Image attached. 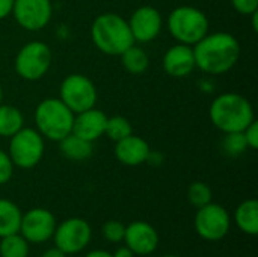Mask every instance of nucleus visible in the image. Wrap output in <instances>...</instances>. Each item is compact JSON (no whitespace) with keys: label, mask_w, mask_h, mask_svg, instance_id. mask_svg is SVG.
I'll return each mask as SVG.
<instances>
[{"label":"nucleus","mask_w":258,"mask_h":257,"mask_svg":"<svg viewBox=\"0 0 258 257\" xmlns=\"http://www.w3.org/2000/svg\"><path fill=\"white\" fill-rule=\"evenodd\" d=\"M192 47L197 68L212 76L228 73L240 58V44L228 32L207 33Z\"/></svg>","instance_id":"1"},{"label":"nucleus","mask_w":258,"mask_h":257,"mask_svg":"<svg viewBox=\"0 0 258 257\" xmlns=\"http://www.w3.org/2000/svg\"><path fill=\"white\" fill-rule=\"evenodd\" d=\"M209 115L213 126L224 133L243 132L255 120L249 100L236 92L218 95L210 105Z\"/></svg>","instance_id":"2"},{"label":"nucleus","mask_w":258,"mask_h":257,"mask_svg":"<svg viewBox=\"0 0 258 257\" xmlns=\"http://www.w3.org/2000/svg\"><path fill=\"white\" fill-rule=\"evenodd\" d=\"M91 38L94 45L109 56H119L135 44L128 21L113 12H104L94 20L91 26Z\"/></svg>","instance_id":"3"},{"label":"nucleus","mask_w":258,"mask_h":257,"mask_svg":"<svg viewBox=\"0 0 258 257\" xmlns=\"http://www.w3.org/2000/svg\"><path fill=\"white\" fill-rule=\"evenodd\" d=\"M35 126L42 138L59 142L73 130L74 114L60 100L47 97L35 109Z\"/></svg>","instance_id":"4"},{"label":"nucleus","mask_w":258,"mask_h":257,"mask_svg":"<svg viewBox=\"0 0 258 257\" xmlns=\"http://www.w3.org/2000/svg\"><path fill=\"white\" fill-rule=\"evenodd\" d=\"M168 30L177 42L195 45L209 33L207 15L195 6H178L168 17Z\"/></svg>","instance_id":"5"},{"label":"nucleus","mask_w":258,"mask_h":257,"mask_svg":"<svg viewBox=\"0 0 258 257\" xmlns=\"http://www.w3.org/2000/svg\"><path fill=\"white\" fill-rule=\"evenodd\" d=\"M44 138L36 129L23 127L9 138L8 155L14 164L21 170L36 167L44 156Z\"/></svg>","instance_id":"6"},{"label":"nucleus","mask_w":258,"mask_h":257,"mask_svg":"<svg viewBox=\"0 0 258 257\" xmlns=\"http://www.w3.org/2000/svg\"><path fill=\"white\" fill-rule=\"evenodd\" d=\"M51 48L42 41H30L24 44L15 56L17 74L29 82L42 79L51 67Z\"/></svg>","instance_id":"7"},{"label":"nucleus","mask_w":258,"mask_h":257,"mask_svg":"<svg viewBox=\"0 0 258 257\" xmlns=\"http://www.w3.org/2000/svg\"><path fill=\"white\" fill-rule=\"evenodd\" d=\"M97 88L85 74L73 73L67 76L59 88V98L73 111V114L91 109L97 103Z\"/></svg>","instance_id":"8"},{"label":"nucleus","mask_w":258,"mask_h":257,"mask_svg":"<svg viewBox=\"0 0 258 257\" xmlns=\"http://www.w3.org/2000/svg\"><path fill=\"white\" fill-rule=\"evenodd\" d=\"M231 220L225 208L216 203H209L198 209L195 217V230L206 241H221L230 232Z\"/></svg>","instance_id":"9"},{"label":"nucleus","mask_w":258,"mask_h":257,"mask_svg":"<svg viewBox=\"0 0 258 257\" xmlns=\"http://www.w3.org/2000/svg\"><path fill=\"white\" fill-rule=\"evenodd\" d=\"M92 230L88 221L82 218H68L59 226L53 233L56 248L65 254H76L85 250L91 241Z\"/></svg>","instance_id":"10"},{"label":"nucleus","mask_w":258,"mask_h":257,"mask_svg":"<svg viewBox=\"0 0 258 257\" xmlns=\"http://www.w3.org/2000/svg\"><path fill=\"white\" fill-rule=\"evenodd\" d=\"M53 14L50 0H14L12 12L15 21L29 32H38L44 29Z\"/></svg>","instance_id":"11"},{"label":"nucleus","mask_w":258,"mask_h":257,"mask_svg":"<svg viewBox=\"0 0 258 257\" xmlns=\"http://www.w3.org/2000/svg\"><path fill=\"white\" fill-rule=\"evenodd\" d=\"M56 226H57L56 218L50 211L42 208H35L21 215L18 233L27 242L42 244L53 238Z\"/></svg>","instance_id":"12"},{"label":"nucleus","mask_w":258,"mask_h":257,"mask_svg":"<svg viewBox=\"0 0 258 257\" xmlns=\"http://www.w3.org/2000/svg\"><path fill=\"white\" fill-rule=\"evenodd\" d=\"M162 26H163L162 14L153 6L138 8L128 20V27L135 42H142V44L156 39L162 30Z\"/></svg>","instance_id":"13"},{"label":"nucleus","mask_w":258,"mask_h":257,"mask_svg":"<svg viewBox=\"0 0 258 257\" xmlns=\"http://www.w3.org/2000/svg\"><path fill=\"white\" fill-rule=\"evenodd\" d=\"M122 241H125V247H128L133 254L147 256L156 251L159 245V235L150 223L133 221L125 227Z\"/></svg>","instance_id":"14"},{"label":"nucleus","mask_w":258,"mask_h":257,"mask_svg":"<svg viewBox=\"0 0 258 257\" xmlns=\"http://www.w3.org/2000/svg\"><path fill=\"white\" fill-rule=\"evenodd\" d=\"M163 68L171 77H187L197 68L194 47L187 44L177 42L169 47L163 56Z\"/></svg>","instance_id":"15"},{"label":"nucleus","mask_w":258,"mask_h":257,"mask_svg":"<svg viewBox=\"0 0 258 257\" xmlns=\"http://www.w3.org/2000/svg\"><path fill=\"white\" fill-rule=\"evenodd\" d=\"M106 121H107V115L94 106L83 112L74 114L71 133H74L89 142H94L104 135Z\"/></svg>","instance_id":"16"},{"label":"nucleus","mask_w":258,"mask_h":257,"mask_svg":"<svg viewBox=\"0 0 258 257\" xmlns=\"http://www.w3.org/2000/svg\"><path fill=\"white\" fill-rule=\"evenodd\" d=\"M113 151H115L116 159L122 165L138 167V165L147 162V158H148L151 148H150V144L144 138L132 133L127 138L116 141Z\"/></svg>","instance_id":"17"},{"label":"nucleus","mask_w":258,"mask_h":257,"mask_svg":"<svg viewBox=\"0 0 258 257\" xmlns=\"http://www.w3.org/2000/svg\"><path fill=\"white\" fill-rule=\"evenodd\" d=\"M59 150L60 153L70 159V161H76V162H82V161H86L92 156V142L74 135V133H70L67 135L63 139L59 141Z\"/></svg>","instance_id":"18"},{"label":"nucleus","mask_w":258,"mask_h":257,"mask_svg":"<svg viewBox=\"0 0 258 257\" xmlns=\"http://www.w3.org/2000/svg\"><path fill=\"white\" fill-rule=\"evenodd\" d=\"M236 224L246 235H257L258 232V201L255 198L242 201L236 209Z\"/></svg>","instance_id":"19"},{"label":"nucleus","mask_w":258,"mask_h":257,"mask_svg":"<svg viewBox=\"0 0 258 257\" xmlns=\"http://www.w3.org/2000/svg\"><path fill=\"white\" fill-rule=\"evenodd\" d=\"M21 215L20 208L14 201L0 198V238L20 232Z\"/></svg>","instance_id":"20"},{"label":"nucleus","mask_w":258,"mask_h":257,"mask_svg":"<svg viewBox=\"0 0 258 257\" xmlns=\"http://www.w3.org/2000/svg\"><path fill=\"white\" fill-rule=\"evenodd\" d=\"M121 58V64L124 67V70L130 74H144L148 67H150V56L148 53L138 47L136 44L130 45L125 52H122L119 55Z\"/></svg>","instance_id":"21"},{"label":"nucleus","mask_w":258,"mask_h":257,"mask_svg":"<svg viewBox=\"0 0 258 257\" xmlns=\"http://www.w3.org/2000/svg\"><path fill=\"white\" fill-rule=\"evenodd\" d=\"M24 127V117L21 111L12 105L0 103V136L11 138Z\"/></svg>","instance_id":"22"},{"label":"nucleus","mask_w":258,"mask_h":257,"mask_svg":"<svg viewBox=\"0 0 258 257\" xmlns=\"http://www.w3.org/2000/svg\"><path fill=\"white\" fill-rule=\"evenodd\" d=\"M27 256H29V242L20 233H12L0 239V257Z\"/></svg>","instance_id":"23"},{"label":"nucleus","mask_w":258,"mask_h":257,"mask_svg":"<svg viewBox=\"0 0 258 257\" xmlns=\"http://www.w3.org/2000/svg\"><path fill=\"white\" fill-rule=\"evenodd\" d=\"M133 133V127L130 124V121L125 117L121 115H115V117H107L106 121V129H104V135L112 139V141H121L124 138H127L128 135Z\"/></svg>","instance_id":"24"},{"label":"nucleus","mask_w":258,"mask_h":257,"mask_svg":"<svg viewBox=\"0 0 258 257\" xmlns=\"http://www.w3.org/2000/svg\"><path fill=\"white\" fill-rule=\"evenodd\" d=\"M212 189L204 182H194L187 189V200L197 209L212 203Z\"/></svg>","instance_id":"25"},{"label":"nucleus","mask_w":258,"mask_h":257,"mask_svg":"<svg viewBox=\"0 0 258 257\" xmlns=\"http://www.w3.org/2000/svg\"><path fill=\"white\" fill-rule=\"evenodd\" d=\"M248 148L243 132H233V133H225L222 139V150L227 156L230 158H237L240 156L245 150Z\"/></svg>","instance_id":"26"},{"label":"nucleus","mask_w":258,"mask_h":257,"mask_svg":"<svg viewBox=\"0 0 258 257\" xmlns=\"http://www.w3.org/2000/svg\"><path fill=\"white\" fill-rule=\"evenodd\" d=\"M124 233H125V226L121 221H107L103 226V235L109 242H121L124 239Z\"/></svg>","instance_id":"27"},{"label":"nucleus","mask_w":258,"mask_h":257,"mask_svg":"<svg viewBox=\"0 0 258 257\" xmlns=\"http://www.w3.org/2000/svg\"><path fill=\"white\" fill-rule=\"evenodd\" d=\"M14 174V164L8 155V151L0 150V185H5L11 180Z\"/></svg>","instance_id":"28"},{"label":"nucleus","mask_w":258,"mask_h":257,"mask_svg":"<svg viewBox=\"0 0 258 257\" xmlns=\"http://www.w3.org/2000/svg\"><path fill=\"white\" fill-rule=\"evenodd\" d=\"M231 5L242 15H251L258 11V0H231Z\"/></svg>","instance_id":"29"},{"label":"nucleus","mask_w":258,"mask_h":257,"mask_svg":"<svg viewBox=\"0 0 258 257\" xmlns=\"http://www.w3.org/2000/svg\"><path fill=\"white\" fill-rule=\"evenodd\" d=\"M243 136L246 141L248 148L251 150H257L258 148V123L254 120L245 130H243Z\"/></svg>","instance_id":"30"},{"label":"nucleus","mask_w":258,"mask_h":257,"mask_svg":"<svg viewBox=\"0 0 258 257\" xmlns=\"http://www.w3.org/2000/svg\"><path fill=\"white\" fill-rule=\"evenodd\" d=\"M14 6V0H0V20L11 15Z\"/></svg>","instance_id":"31"},{"label":"nucleus","mask_w":258,"mask_h":257,"mask_svg":"<svg viewBox=\"0 0 258 257\" xmlns=\"http://www.w3.org/2000/svg\"><path fill=\"white\" fill-rule=\"evenodd\" d=\"M147 162L151 164V165H160L163 162V156L160 153H156V151H150L148 158H147Z\"/></svg>","instance_id":"32"},{"label":"nucleus","mask_w":258,"mask_h":257,"mask_svg":"<svg viewBox=\"0 0 258 257\" xmlns=\"http://www.w3.org/2000/svg\"><path fill=\"white\" fill-rule=\"evenodd\" d=\"M133 251L128 248V247H121V248H118L115 253H113V257H133Z\"/></svg>","instance_id":"33"},{"label":"nucleus","mask_w":258,"mask_h":257,"mask_svg":"<svg viewBox=\"0 0 258 257\" xmlns=\"http://www.w3.org/2000/svg\"><path fill=\"white\" fill-rule=\"evenodd\" d=\"M41 257H67V254H65V253H62L59 248H56V247H54V248L47 250V251H45V253H44Z\"/></svg>","instance_id":"34"},{"label":"nucleus","mask_w":258,"mask_h":257,"mask_svg":"<svg viewBox=\"0 0 258 257\" xmlns=\"http://www.w3.org/2000/svg\"><path fill=\"white\" fill-rule=\"evenodd\" d=\"M85 257H113V254H110L109 251H104V250H94V251H89Z\"/></svg>","instance_id":"35"},{"label":"nucleus","mask_w":258,"mask_h":257,"mask_svg":"<svg viewBox=\"0 0 258 257\" xmlns=\"http://www.w3.org/2000/svg\"><path fill=\"white\" fill-rule=\"evenodd\" d=\"M251 17H252V29H254V32H257L258 30V11L257 12H254V14H251Z\"/></svg>","instance_id":"36"},{"label":"nucleus","mask_w":258,"mask_h":257,"mask_svg":"<svg viewBox=\"0 0 258 257\" xmlns=\"http://www.w3.org/2000/svg\"><path fill=\"white\" fill-rule=\"evenodd\" d=\"M2 98H3V88H2V85H0V103H2Z\"/></svg>","instance_id":"37"},{"label":"nucleus","mask_w":258,"mask_h":257,"mask_svg":"<svg viewBox=\"0 0 258 257\" xmlns=\"http://www.w3.org/2000/svg\"><path fill=\"white\" fill-rule=\"evenodd\" d=\"M162 257H178V256H174V254H166V256H162Z\"/></svg>","instance_id":"38"}]
</instances>
